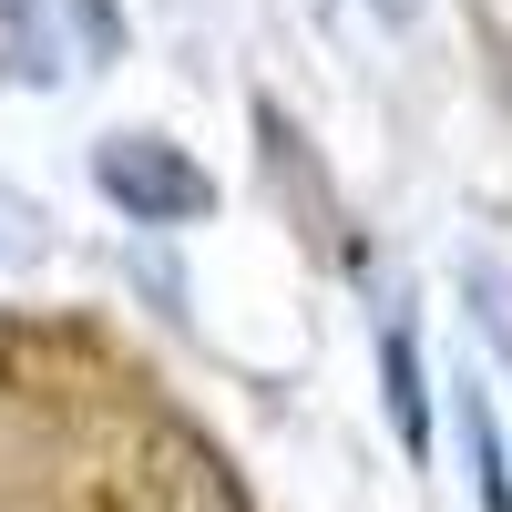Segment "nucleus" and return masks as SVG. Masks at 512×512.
<instances>
[{"instance_id":"f257e3e1","label":"nucleus","mask_w":512,"mask_h":512,"mask_svg":"<svg viewBox=\"0 0 512 512\" xmlns=\"http://www.w3.org/2000/svg\"><path fill=\"white\" fill-rule=\"evenodd\" d=\"M93 185L113 216H134V226H195V216H216V175H205L195 154H175L164 134H103L93 144Z\"/></svg>"},{"instance_id":"f03ea898","label":"nucleus","mask_w":512,"mask_h":512,"mask_svg":"<svg viewBox=\"0 0 512 512\" xmlns=\"http://www.w3.org/2000/svg\"><path fill=\"white\" fill-rule=\"evenodd\" d=\"M246 123H256V154H267L277 195L297 205V226H308V246H318V256H349V216H338V195L318 185V154H308V134H297V113L256 93V103H246Z\"/></svg>"},{"instance_id":"7ed1b4c3","label":"nucleus","mask_w":512,"mask_h":512,"mask_svg":"<svg viewBox=\"0 0 512 512\" xmlns=\"http://www.w3.org/2000/svg\"><path fill=\"white\" fill-rule=\"evenodd\" d=\"M379 400H390V431L410 461H431V369H420L410 328H379Z\"/></svg>"},{"instance_id":"20e7f679","label":"nucleus","mask_w":512,"mask_h":512,"mask_svg":"<svg viewBox=\"0 0 512 512\" xmlns=\"http://www.w3.org/2000/svg\"><path fill=\"white\" fill-rule=\"evenodd\" d=\"M461 441H472V482H482V512H512V461H502V420L492 400L461 379Z\"/></svg>"}]
</instances>
